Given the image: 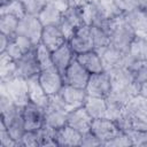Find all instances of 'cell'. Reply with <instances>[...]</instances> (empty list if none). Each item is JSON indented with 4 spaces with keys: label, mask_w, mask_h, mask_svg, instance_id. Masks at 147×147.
<instances>
[{
    "label": "cell",
    "mask_w": 147,
    "mask_h": 147,
    "mask_svg": "<svg viewBox=\"0 0 147 147\" xmlns=\"http://www.w3.org/2000/svg\"><path fill=\"white\" fill-rule=\"evenodd\" d=\"M107 32L110 38V46L119 49L121 52L129 53L131 42L136 38V32L125 22L123 14L110 18L107 24Z\"/></svg>",
    "instance_id": "1"
},
{
    "label": "cell",
    "mask_w": 147,
    "mask_h": 147,
    "mask_svg": "<svg viewBox=\"0 0 147 147\" xmlns=\"http://www.w3.org/2000/svg\"><path fill=\"white\" fill-rule=\"evenodd\" d=\"M44 113L45 124L54 129H60L67 124V117L69 111L59 93L48 96V101L44 107Z\"/></svg>",
    "instance_id": "2"
},
{
    "label": "cell",
    "mask_w": 147,
    "mask_h": 147,
    "mask_svg": "<svg viewBox=\"0 0 147 147\" xmlns=\"http://www.w3.org/2000/svg\"><path fill=\"white\" fill-rule=\"evenodd\" d=\"M0 92L7 94L17 106L24 107L29 101V91H28V83L26 79L16 76L9 80L0 82Z\"/></svg>",
    "instance_id": "3"
},
{
    "label": "cell",
    "mask_w": 147,
    "mask_h": 147,
    "mask_svg": "<svg viewBox=\"0 0 147 147\" xmlns=\"http://www.w3.org/2000/svg\"><path fill=\"white\" fill-rule=\"evenodd\" d=\"M84 18H83V10L79 7H71L69 6L63 13L62 18L59 24L61 28L67 41L70 40V38L74 36L76 30L84 25Z\"/></svg>",
    "instance_id": "4"
},
{
    "label": "cell",
    "mask_w": 147,
    "mask_h": 147,
    "mask_svg": "<svg viewBox=\"0 0 147 147\" xmlns=\"http://www.w3.org/2000/svg\"><path fill=\"white\" fill-rule=\"evenodd\" d=\"M42 29H44V25L39 21L38 16L26 14L23 18L20 20L16 34L29 38L32 41V44L37 46L41 40Z\"/></svg>",
    "instance_id": "5"
},
{
    "label": "cell",
    "mask_w": 147,
    "mask_h": 147,
    "mask_svg": "<svg viewBox=\"0 0 147 147\" xmlns=\"http://www.w3.org/2000/svg\"><path fill=\"white\" fill-rule=\"evenodd\" d=\"M111 90L110 76L108 72L102 71L99 74H91L85 91L87 95L98 96V98H107Z\"/></svg>",
    "instance_id": "6"
},
{
    "label": "cell",
    "mask_w": 147,
    "mask_h": 147,
    "mask_svg": "<svg viewBox=\"0 0 147 147\" xmlns=\"http://www.w3.org/2000/svg\"><path fill=\"white\" fill-rule=\"evenodd\" d=\"M91 74L76 60V57L72 60L70 65L67 68L63 77L64 84L79 87V88H85L87 85V82L90 79Z\"/></svg>",
    "instance_id": "7"
},
{
    "label": "cell",
    "mask_w": 147,
    "mask_h": 147,
    "mask_svg": "<svg viewBox=\"0 0 147 147\" xmlns=\"http://www.w3.org/2000/svg\"><path fill=\"white\" fill-rule=\"evenodd\" d=\"M16 65H17V76H21L25 79L33 77L36 75H39L41 71V68L37 60L36 47L25 52L16 61Z\"/></svg>",
    "instance_id": "8"
},
{
    "label": "cell",
    "mask_w": 147,
    "mask_h": 147,
    "mask_svg": "<svg viewBox=\"0 0 147 147\" xmlns=\"http://www.w3.org/2000/svg\"><path fill=\"white\" fill-rule=\"evenodd\" d=\"M23 119L25 131H38L45 124L44 108L29 101L23 107Z\"/></svg>",
    "instance_id": "9"
},
{
    "label": "cell",
    "mask_w": 147,
    "mask_h": 147,
    "mask_svg": "<svg viewBox=\"0 0 147 147\" xmlns=\"http://www.w3.org/2000/svg\"><path fill=\"white\" fill-rule=\"evenodd\" d=\"M68 42L70 44L75 54H80L94 49L93 38L91 33V25L84 24L80 28H78Z\"/></svg>",
    "instance_id": "10"
},
{
    "label": "cell",
    "mask_w": 147,
    "mask_h": 147,
    "mask_svg": "<svg viewBox=\"0 0 147 147\" xmlns=\"http://www.w3.org/2000/svg\"><path fill=\"white\" fill-rule=\"evenodd\" d=\"M59 94L61 95L68 111H71L79 107H83L84 102L86 100V96H87L85 88L75 87V86H71L68 84H64L62 86Z\"/></svg>",
    "instance_id": "11"
},
{
    "label": "cell",
    "mask_w": 147,
    "mask_h": 147,
    "mask_svg": "<svg viewBox=\"0 0 147 147\" xmlns=\"http://www.w3.org/2000/svg\"><path fill=\"white\" fill-rule=\"evenodd\" d=\"M91 132L100 139L103 146L107 141H109L115 136H117L121 132V130L114 121L105 117V118L93 119L92 125H91Z\"/></svg>",
    "instance_id": "12"
},
{
    "label": "cell",
    "mask_w": 147,
    "mask_h": 147,
    "mask_svg": "<svg viewBox=\"0 0 147 147\" xmlns=\"http://www.w3.org/2000/svg\"><path fill=\"white\" fill-rule=\"evenodd\" d=\"M39 80L47 95H54L59 93L64 85L63 77L55 67L41 70L39 74Z\"/></svg>",
    "instance_id": "13"
},
{
    "label": "cell",
    "mask_w": 147,
    "mask_h": 147,
    "mask_svg": "<svg viewBox=\"0 0 147 147\" xmlns=\"http://www.w3.org/2000/svg\"><path fill=\"white\" fill-rule=\"evenodd\" d=\"M92 122H93V118L84 107H79L68 113L67 125L71 126L72 129H75L82 134L91 131Z\"/></svg>",
    "instance_id": "14"
},
{
    "label": "cell",
    "mask_w": 147,
    "mask_h": 147,
    "mask_svg": "<svg viewBox=\"0 0 147 147\" xmlns=\"http://www.w3.org/2000/svg\"><path fill=\"white\" fill-rule=\"evenodd\" d=\"M125 22L132 28L137 36L147 37V9L141 7L123 13Z\"/></svg>",
    "instance_id": "15"
},
{
    "label": "cell",
    "mask_w": 147,
    "mask_h": 147,
    "mask_svg": "<svg viewBox=\"0 0 147 147\" xmlns=\"http://www.w3.org/2000/svg\"><path fill=\"white\" fill-rule=\"evenodd\" d=\"M75 57H76V54L68 41H65L62 46H60L57 49L52 52L53 64L62 76L64 75L67 68L70 65V63Z\"/></svg>",
    "instance_id": "16"
},
{
    "label": "cell",
    "mask_w": 147,
    "mask_h": 147,
    "mask_svg": "<svg viewBox=\"0 0 147 147\" xmlns=\"http://www.w3.org/2000/svg\"><path fill=\"white\" fill-rule=\"evenodd\" d=\"M67 41L61 28L59 25H47L44 26L42 33H41V40L45 46H47L52 52L57 49L60 46H62Z\"/></svg>",
    "instance_id": "17"
},
{
    "label": "cell",
    "mask_w": 147,
    "mask_h": 147,
    "mask_svg": "<svg viewBox=\"0 0 147 147\" xmlns=\"http://www.w3.org/2000/svg\"><path fill=\"white\" fill-rule=\"evenodd\" d=\"M76 60L90 74H99V72L105 71L102 60L95 49H91V51H87L80 54H76Z\"/></svg>",
    "instance_id": "18"
},
{
    "label": "cell",
    "mask_w": 147,
    "mask_h": 147,
    "mask_svg": "<svg viewBox=\"0 0 147 147\" xmlns=\"http://www.w3.org/2000/svg\"><path fill=\"white\" fill-rule=\"evenodd\" d=\"M26 83H28V91H29L30 101L44 108L48 101L49 95H47L44 87L41 86L40 80H39V75H36L33 77L28 78Z\"/></svg>",
    "instance_id": "19"
},
{
    "label": "cell",
    "mask_w": 147,
    "mask_h": 147,
    "mask_svg": "<svg viewBox=\"0 0 147 147\" xmlns=\"http://www.w3.org/2000/svg\"><path fill=\"white\" fill-rule=\"evenodd\" d=\"M55 140L57 146H80L82 133L65 124L64 126L56 129Z\"/></svg>",
    "instance_id": "20"
},
{
    "label": "cell",
    "mask_w": 147,
    "mask_h": 147,
    "mask_svg": "<svg viewBox=\"0 0 147 147\" xmlns=\"http://www.w3.org/2000/svg\"><path fill=\"white\" fill-rule=\"evenodd\" d=\"M83 107L87 110V113L91 115V117L93 119L107 117L108 105H107V100L105 98L87 95Z\"/></svg>",
    "instance_id": "21"
},
{
    "label": "cell",
    "mask_w": 147,
    "mask_h": 147,
    "mask_svg": "<svg viewBox=\"0 0 147 147\" xmlns=\"http://www.w3.org/2000/svg\"><path fill=\"white\" fill-rule=\"evenodd\" d=\"M62 13L63 10H61L55 3L48 2L44 6V8L38 14V18L44 26L59 25L62 18Z\"/></svg>",
    "instance_id": "22"
},
{
    "label": "cell",
    "mask_w": 147,
    "mask_h": 147,
    "mask_svg": "<svg viewBox=\"0 0 147 147\" xmlns=\"http://www.w3.org/2000/svg\"><path fill=\"white\" fill-rule=\"evenodd\" d=\"M17 76L16 61L6 52L0 53V82L9 80Z\"/></svg>",
    "instance_id": "23"
},
{
    "label": "cell",
    "mask_w": 147,
    "mask_h": 147,
    "mask_svg": "<svg viewBox=\"0 0 147 147\" xmlns=\"http://www.w3.org/2000/svg\"><path fill=\"white\" fill-rule=\"evenodd\" d=\"M127 70L134 83L141 85L147 80V61L146 60H134L127 67Z\"/></svg>",
    "instance_id": "24"
},
{
    "label": "cell",
    "mask_w": 147,
    "mask_h": 147,
    "mask_svg": "<svg viewBox=\"0 0 147 147\" xmlns=\"http://www.w3.org/2000/svg\"><path fill=\"white\" fill-rule=\"evenodd\" d=\"M0 15H13L21 20L26 15V10L21 0H9L6 2H1Z\"/></svg>",
    "instance_id": "25"
},
{
    "label": "cell",
    "mask_w": 147,
    "mask_h": 147,
    "mask_svg": "<svg viewBox=\"0 0 147 147\" xmlns=\"http://www.w3.org/2000/svg\"><path fill=\"white\" fill-rule=\"evenodd\" d=\"M129 54L133 60L147 61V37L136 36V38L131 42Z\"/></svg>",
    "instance_id": "26"
},
{
    "label": "cell",
    "mask_w": 147,
    "mask_h": 147,
    "mask_svg": "<svg viewBox=\"0 0 147 147\" xmlns=\"http://www.w3.org/2000/svg\"><path fill=\"white\" fill-rule=\"evenodd\" d=\"M20 20L13 15H0V33L14 39L17 32Z\"/></svg>",
    "instance_id": "27"
},
{
    "label": "cell",
    "mask_w": 147,
    "mask_h": 147,
    "mask_svg": "<svg viewBox=\"0 0 147 147\" xmlns=\"http://www.w3.org/2000/svg\"><path fill=\"white\" fill-rule=\"evenodd\" d=\"M91 33H92L93 45H94L95 51H99V49H102V48L109 46V44H110L109 33L105 29H102L100 26L91 25Z\"/></svg>",
    "instance_id": "28"
},
{
    "label": "cell",
    "mask_w": 147,
    "mask_h": 147,
    "mask_svg": "<svg viewBox=\"0 0 147 147\" xmlns=\"http://www.w3.org/2000/svg\"><path fill=\"white\" fill-rule=\"evenodd\" d=\"M36 54H37V60L39 62V65L41 70L53 68V60H52V51L45 46L42 42H39L36 46Z\"/></svg>",
    "instance_id": "29"
},
{
    "label": "cell",
    "mask_w": 147,
    "mask_h": 147,
    "mask_svg": "<svg viewBox=\"0 0 147 147\" xmlns=\"http://www.w3.org/2000/svg\"><path fill=\"white\" fill-rule=\"evenodd\" d=\"M125 109H127L129 111H131L138 116L147 118V98H145L140 94L136 95L129 102V105L125 107Z\"/></svg>",
    "instance_id": "30"
},
{
    "label": "cell",
    "mask_w": 147,
    "mask_h": 147,
    "mask_svg": "<svg viewBox=\"0 0 147 147\" xmlns=\"http://www.w3.org/2000/svg\"><path fill=\"white\" fill-rule=\"evenodd\" d=\"M39 138H40V146H57L55 140L56 129L44 124L41 129L38 130Z\"/></svg>",
    "instance_id": "31"
},
{
    "label": "cell",
    "mask_w": 147,
    "mask_h": 147,
    "mask_svg": "<svg viewBox=\"0 0 147 147\" xmlns=\"http://www.w3.org/2000/svg\"><path fill=\"white\" fill-rule=\"evenodd\" d=\"M20 146H26V147L40 146V138L38 131H25L21 138Z\"/></svg>",
    "instance_id": "32"
},
{
    "label": "cell",
    "mask_w": 147,
    "mask_h": 147,
    "mask_svg": "<svg viewBox=\"0 0 147 147\" xmlns=\"http://www.w3.org/2000/svg\"><path fill=\"white\" fill-rule=\"evenodd\" d=\"M0 145H1V147H16V146H18L17 141L13 139L9 131L7 130L6 124L2 121H1V125H0Z\"/></svg>",
    "instance_id": "33"
},
{
    "label": "cell",
    "mask_w": 147,
    "mask_h": 147,
    "mask_svg": "<svg viewBox=\"0 0 147 147\" xmlns=\"http://www.w3.org/2000/svg\"><path fill=\"white\" fill-rule=\"evenodd\" d=\"M103 146H110V147L116 146V147H118V146H133V144H132L130 137L125 132L121 131L117 136H115L113 139H110L109 141H107Z\"/></svg>",
    "instance_id": "34"
},
{
    "label": "cell",
    "mask_w": 147,
    "mask_h": 147,
    "mask_svg": "<svg viewBox=\"0 0 147 147\" xmlns=\"http://www.w3.org/2000/svg\"><path fill=\"white\" fill-rule=\"evenodd\" d=\"M80 146L83 147H92V146H102V142L100 139L93 134L91 131L83 133L82 134V140H80Z\"/></svg>",
    "instance_id": "35"
},
{
    "label": "cell",
    "mask_w": 147,
    "mask_h": 147,
    "mask_svg": "<svg viewBox=\"0 0 147 147\" xmlns=\"http://www.w3.org/2000/svg\"><path fill=\"white\" fill-rule=\"evenodd\" d=\"M114 2L123 13H126L140 7L139 0H114Z\"/></svg>",
    "instance_id": "36"
},
{
    "label": "cell",
    "mask_w": 147,
    "mask_h": 147,
    "mask_svg": "<svg viewBox=\"0 0 147 147\" xmlns=\"http://www.w3.org/2000/svg\"><path fill=\"white\" fill-rule=\"evenodd\" d=\"M10 57H13L15 61H17L24 53L22 52V49L20 48V46L17 45V42L14 40V39H11L10 41H9V44H8V46H7V48H6V51H5Z\"/></svg>",
    "instance_id": "37"
},
{
    "label": "cell",
    "mask_w": 147,
    "mask_h": 147,
    "mask_svg": "<svg viewBox=\"0 0 147 147\" xmlns=\"http://www.w3.org/2000/svg\"><path fill=\"white\" fill-rule=\"evenodd\" d=\"M14 40L17 42V45L20 46V48L22 49V52H23V53H25V52H28V51L32 49L33 47H36V46L32 44V41H31L29 38L24 37V36L16 34V36H15V38H14Z\"/></svg>",
    "instance_id": "38"
},
{
    "label": "cell",
    "mask_w": 147,
    "mask_h": 147,
    "mask_svg": "<svg viewBox=\"0 0 147 147\" xmlns=\"http://www.w3.org/2000/svg\"><path fill=\"white\" fill-rule=\"evenodd\" d=\"M10 40L11 39L9 37H7L6 34L0 33V53H2V52L6 51V48H7V46H8V44H9Z\"/></svg>",
    "instance_id": "39"
},
{
    "label": "cell",
    "mask_w": 147,
    "mask_h": 147,
    "mask_svg": "<svg viewBox=\"0 0 147 147\" xmlns=\"http://www.w3.org/2000/svg\"><path fill=\"white\" fill-rule=\"evenodd\" d=\"M139 94L147 98V80L144 82L141 85H140V91H139Z\"/></svg>",
    "instance_id": "40"
},
{
    "label": "cell",
    "mask_w": 147,
    "mask_h": 147,
    "mask_svg": "<svg viewBox=\"0 0 147 147\" xmlns=\"http://www.w3.org/2000/svg\"><path fill=\"white\" fill-rule=\"evenodd\" d=\"M139 1H140V7L147 9V0H139Z\"/></svg>",
    "instance_id": "41"
},
{
    "label": "cell",
    "mask_w": 147,
    "mask_h": 147,
    "mask_svg": "<svg viewBox=\"0 0 147 147\" xmlns=\"http://www.w3.org/2000/svg\"><path fill=\"white\" fill-rule=\"evenodd\" d=\"M6 1H9V0H1V2H6Z\"/></svg>",
    "instance_id": "42"
}]
</instances>
